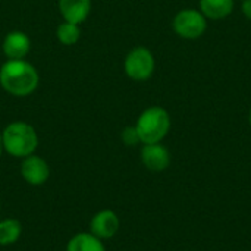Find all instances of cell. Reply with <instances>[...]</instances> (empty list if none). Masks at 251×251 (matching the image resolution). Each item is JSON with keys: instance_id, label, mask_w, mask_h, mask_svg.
Here are the masks:
<instances>
[{"instance_id": "cell-1", "label": "cell", "mask_w": 251, "mask_h": 251, "mask_svg": "<svg viewBox=\"0 0 251 251\" xmlns=\"http://www.w3.org/2000/svg\"><path fill=\"white\" fill-rule=\"evenodd\" d=\"M0 84L13 96H28L38 85V74L24 60H9L0 69Z\"/></svg>"}, {"instance_id": "cell-2", "label": "cell", "mask_w": 251, "mask_h": 251, "mask_svg": "<svg viewBox=\"0 0 251 251\" xmlns=\"http://www.w3.org/2000/svg\"><path fill=\"white\" fill-rule=\"evenodd\" d=\"M1 138L3 149L15 157L25 159L31 156L38 146L35 129L25 122H13L7 125L1 134Z\"/></svg>"}, {"instance_id": "cell-3", "label": "cell", "mask_w": 251, "mask_h": 251, "mask_svg": "<svg viewBox=\"0 0 251 251\" xmlns=\"http://www.w3.org/2000/svg\"><path fill=\"white\" fill-rule=\"evenodd\" d=\"M135 128L141 143L144 144L160 143L171 128L169 113L159 106L149 107L140 115Z\"/></svg>"}, {"instance_id": "cell-4", "label": "cell", "mask_w": 251, "mask_h": 251, "mask_svg": "<svg viewBox=\"0 0 251 251\" xmlns=\"http://www.w3.org/2000/svg\"><path fill=\"white\" fill-rule=\"evenodd\" d=\"M174 31L187 40H196L201 37L207 28L206 16L194 9H184L174 18Z\"/></svg>"}, {"instance_id": "cell-5", "label": "cell", "mask_w": 251, "mask_h": 251, "mask_svg": "<svg viewBox=\"0 0 251 251\" xmlns=\"http://www.w3.org/2000/svg\"><path fill=\"white\" fill-rule=\"evenodd\" d=\"M154 71V57L146 47H135L125 59V72L135 81H144Z\"/></svg>"}, {"instance_id": "cell-6", "label": "cell", "mask_w": 251, "mask_h": 251, "mask_svg": "<svg viewBox=\"0 0 251 251\" xmlns=\"http://www.w3.org/2000/svg\"><path fill=\"white\" fill-rule=\"evenodd\" d=\"M119 231V218L112 210H101L91 218L90 222V232L100 238L109 240L116 235Z\"/></svg>"}, {"instance_id": "cell-7", "label": "cell", "mask_w": 251, "mask_h": 251, "mask_svg": "<svg viewBox=\"0 0 251 251\" xmlns=\"http://www.w3.org/2000/svg\"><path fill=\"white\" fill-rule=\"evenodd\" d=\"M21 175L29 185H43L50 175L49 165L38 156H28L21 165Z\"/></svg>"}, {"instance_id": "cell-8", "label": "cell", "mask_w": 251, "mask_h": 251, "mask_svg": "<svg viewBox=\"0 0 251 251\" xmlns=\"http://www.w3.org/2000/svg\"><path fill=\"white\" fill-rule=\"evenodd\" d=\"M141 160L147 169L153 172H160L169 166L171 156H169V151L159 143L144 144L141 150Z\"/></svg>"}, {"instance_id": "cell-9", "label": "cell", "mask_w": 251, "mask_h": 251, "mask_svg": "<svg viewBox=\"0 0 251 251\" xmlns=\"http://www.w3.org/2000/svg\"><path fill=\"white\" fill-rule=\"evenodd\" d=\"M29 38L21 31L9 32L3 41V51L9 60H22L29 51Z\"/></svg>"}, {"instance_id": "cell-10", "label": "cell", "mask_w": 251, "mask_h": 251, "mask_svg": "<svg viewBox=\"0 0 251 251\" xmlns=\"http://www.w3.org/2000/svg\"><path fill=\"white\" fill-rule=\"evenodd\" d=\"M59 9L66 22H82L91 9L90 0H59Z\"/></svg>"}, {"instance_id": "cell-11", "label": "cell", "mask_w": 251, "mask_h": 251, "mask_svg": "<svg viewBox=\"0 0 251 251\" xmlns=\"http://www.w3.org/2000/svg\"><path fill=\"white\" fill-rule=\"evenodd\" d=\"M234 0H200V12L209 19H222L232 13Z\"/></svg>"}, {"instance_id": "cell-12", "label": "cell", "mask_w": 251, "mask_h": 251, "mask_svg": "<svg viewBox=\"0 0 251 251\" xmlns=\"http://www.w3.org/2000/svg\"><path fill=\"white\" fill-rule=\"evenodd\" d=\"M66 251H106L100 238L90 234H78L72 237L66 246Z\"/></svg>"}, {"instance_id": "cell-13", "label": "cell", "mask_w": 251, "mask_h": 251, "mask_svg": "<svg viewBox=\"0 0 251 251\" xmlns=\"http://www.w3.org/2000/svg\"><path fill=\"white\" fill-rule=\"evenodd\" d=\"M22 234V226L16 219H3L0 221V246L15 244Z\"/></svg>"}, {"instance_id": "cell-14", "label": "cell", "mask_w": 251, "mask_h": 251, "mask_svg": "<svg viewBox=\"0 0 251 251\" xmlns=\"http://www.w3.org/2000/svg\"><path fill=\"white\" fill-rule=\"evenodd\" d=\"M79 35H81V31H79L78 24H72V22H66L65 21L57 28V38L63 44H68V46L75 44L79 40Z\"/></svg>"}, {"instance_id": "cell-15", "label": "cell", "mask_w": 251, "mask_h": 251, "mask_svg": "<svg viewBox=\"0 0 251 251\" xmlns=\"http://www.w3.org/2000/svg\"><path fill=\"white\" fill-rule=\"evenodd\" d=\"M122 141L126 144V146H135L140 143V137H138V132H137V128L135 126H126L122 134Z\"/></svg>"}, {"instance_id": "cell-16", "label": "cell", "mask_w": 251, "mask_h": 251, "mask_svg": "<svg viewBox=\"0 0 251 251\" xmlns=\"http://www.w3.org/2000/svg\"><path fill=\"white\" fill-rule=\"evenodd\" d=\"M243 12L251 21V0H244L243 1Z\"/></svg>"}, {"instance_id": "cell-17", "label": "cell", "mask_w": 251, "mask_h": 251, "mask_svg": "<svg viewBox=\"0 0 251 251\" xmlns=\"http://www.w3.org/2000/svg\"><path fill=\"white\" fill-rule=\"evenodd\" d=\"M1 151H3V138H1V134H0V156H1Z\"/></svg>"}, {"instance_id": "cell-18", "label": "cell", "mask_w": 251, "mask_h": 251, "mask_svg": "<svg viewBox=\"0 0 251 251\" xmlns=\"http://www.w3.org/2000/svg\"><path fill=\"white\" fill-rule=\"evenodd\" d=\"M249 122H250V125H251V109H250V115H249Z\"/></svg>"}, {"instance_id": "cell-19", "label": "cell", "mask_w": 251, "mask_h": 251, "mask_svg": "<svg viewBox=\"0 0 251 251\" xmlns=\"http://www.w3.org/2000/svg\"><path fill=\"white\" fill-rule=\"evenodd\" d=\"M0 209H1V206H0Z\"/></svg>"}]
</instances>
